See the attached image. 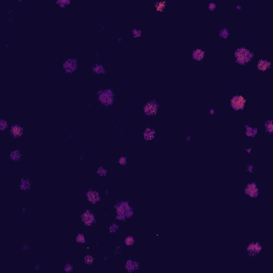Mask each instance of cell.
Wrapping results in <instances>:
<instances>
[{
  "instance_id": "cell-28",
  "label": "cell",
  "mask_w": 273,
  "mask_h": 273,
  "mask_svg": "<svg viewBox=\"0 0 273 273\" xmlns=\"http://www.w3.org/2000/svg\"><path fill=\"white\" fill-rule=\"evenodd\" d=\"M71 3V0H57L56 1V4L59 5L60 8H62V9H65L66 7H68Z\"/></svg>"
},
{
  "instance_id": "cell-26",
  "label": "cell",
  "mask_w": 273,
  "mask_h": 273,
  "mask_svg": "<svg viewBox=\"0 0 273 273\" xmlns=\"http://www.w3.org/2000/svg\"><path fill=\"white\" fill-rule=\"evenodd\" d=\"M110 234H115L120 230V225H118V222H112L111 224L109 225V228H108Z\"/></svg>"
},
{
  "instance_id": "cell-35",
  "label": "cell",
  "mask_w": 273,
  "mask_h": 273,
  "mask_svg": "<svg viewBox=\"0 0 273 273\" xmlns=\"http://www.w3.org/2000/svg\"><path fill=\"white\" fill-rule=\"evenodd\" d=\"M254 170H255V166H254V164H249L248 166H247V172L250 174L254 173Z\"/></svg>"
},
{
  "instance_id": "cell-2",
  "label": "cell",
  "mask_w": 273,
  "mask_h": 273,
  "mask_svg": "<svg viewBox=\"0 0 273 273\" xmlns=\"http://www.w3.org/2000/svg\"><path fill=\"white\" fill-rule=\"evenodd\" d=\"M255 58V52L252 51L250 48L244 46L238 47L235 51H234V59L235 62L240 65V66H244L247 64L251 63L252 60Z\"/></svg>"
},
{
  "instance_id": "cell-34",
  "label": "cell",
  "mask_w": 273,
  "mask_h": 273,
  "mask_svg": "<svg viewBox=\"0 0 273 273\" xmlns=\"http://www.w3.org/2000/svg\"><path fill=\"white\" fill-rule=\"evenodd\" d=\"M207 9H208L210 12H213V11H216V9H217V3L216 2H209L208 3V5H207Z\"/></svg>"
},
{
  "instance_id": "cell-10",
  "label": "cell",
  "mask_w": 273,
  "mask_h": 273,
  "mask_svg": "<svg viewBox=\"0 0 273 273\" xmlns=\"http://www.w3.org/2000/svg\"><path fill=\"white\" fill-rule=\"evenodd\" d=\"M85 199L87 201L92 205H96L102 202V195L97 190L94 189H88L85 191Z\"/></svg>"
},
{
  "instance_id": "cell-19",
  "label": "cell",
  "mask_w": 273,
  "mask_h": 273,
  "mask_svg": "<svg viewBox=\"0 0 273 273\" xmlns=\"http://www.w3.org/2000/svg\"><path fill=\"white\" fill-rule=\"evenodd\" d=\"M92 71L95 75H106L107 74V68L102 64L95 63L94 65H92Z\"/></svg>"
},
{
  "instance_id": "cell-43",
  "label": "cell",
  "mask_w": 273,
  "mask_h": 273,
  "mask_svg": "<svg viewBox=\"0 0 273 273\" xmlns=\"http://www.w3.org/2000/svg\"><path fill=\"white\" fill-rule=\"evenodd\" d=\"M191 139H192L191 135H188V137L186 138V141H187V142H190V141H191Z\"/></svg>"
},
{
  "instance_id": "cell-41",
  "label": "cell",
  "mask_w": 273,
  "mask_h": 273,
  "mask_svg": "<svg viewBox=\"0 0 273 273\" xmlns=\"http://www.w3.org/2000/svg\"><path fill=\"white\" fill-rule=\"evenodd\" d=\"M102 260H104V261H108V260H109V256H104V257H102Z\"/></svg>"
},
{
  "instance_id": "cell-30",
  "label": "cell",
  "mask_w": 273,
  "mask_h": 273,
  "mask_svg": "<svg viewBox=\"0 0 273 273\" xmlns=\"http://www.w3.org/2000/svg\"><path fill=\"white\" fill-rule=\"evenodd\" d=\"M131 35H132L133 38H140L141 36H142V30L133 28L132 30H131Z\"/></svg>"
},
{
  "instance_id": "cell-4",
  "label": "cell",
  "mask_w": 273,
  "mask_h": 273,
  "mask_svg": "<svg viewBox=\"0 0 273 273\" xmlns=\"http://www.w3.org/2000/svg\"><path fill=\"white\" fill-rule=\"evenodd\" d=\"M160 110V104L157 99H149L143 106V113L146 116H156Z\"/></svg>"
},
{
  "instance_id": "cell-31",
  "label": "cell",
  "mask_w": 273,
  "mask_h": 273,
  "mask_svg": "<svg viewBox=\"0 0 273 273\" xmlns=\"http://www.w3.org/2000/svg\"><path fill=\"white\" fill-rule=\"evenodd\" d=\"M63 271H64V273H71L74 271V266L69 263H66L63 267Z\"/></svg>"
},
{
  "instance_id": "cell-8",
  "label": "cell",
  "mask_w": 273,
  "mask_h": 273,
  "mask_svg": "<svg viewBox=\"0 0 273 273\" xmlns=\"http://www.w3.org/2000/svg\"><path fill=\"white\" fill-rule=\"evenodd\" d=\"M259 187L255 181H250L244 187V194L245 196L250 199H257L259 196Z\"/></svg>"
},
{
  "instance_id": "cell-47",
  "label": "cell",
  "mask_w": 273,
  "mask_h": 273,
  "mask_svg": "<svg viewBox=\"0 0 273 273\" xmlns=\"http://www.w3.org/2000/svg\"><path fill=\"white\" fill-rule=\"evenodd\" d=\"M21 211H23V212H26V211H27V209H26V208H25V207H24V208H23V209H21Z\"/></svg>"
},
{
  "instance_id": "cell-25",
  "label": "cell",
  "mask_w": 273,
  "mask_h": 273,
  "mask_svg": "<svg viewBox=\"0 0 273 273\" xmlns=\"http://www.w3.org/2000/svg\"><path fill=\"white\" fill-rule=\"evenodd\" d=\"M94 261H95V257L93 255H91V254H87V255L83 256V263L87 266L94 265Z\"/></svg>"
},
{
  "instance_id": "cell-39",
  "label": "cell",
  "mask_w": 273,
  "mask_h": 273,
  "mask_svg": "<svg viewBox=\"0 0 273 273\" xmlns=\"http://www.w3.org/2000/svg\"><path fill=\"white\" fill-rule=\"evenodd\" d=\"M34 270H35V271L41 270V266H40V265H34Z\"/></svg>"
},
{
  "instance_id": "cell-11",
  "label": "cell",
  "mask_w": 273,
  "mask_h": 273,
  "mask_svg": "<svg viewBox=\"0 0 273 273\" xmlns=\"http://www.w3.org/2000/svg\"><path fill=\"white\" fill-rule=\"evenodd\" d=\"M141 268V263L139 260H135V259H127L125 261V265H124V269L126 270V272L128 273H135L137 271H139Z\"/></svg>"
},
{
  "instance_id": "cell-29",
  "label": "cell",
  "mask_w": 273,
  "mask_h": 273,
  "mask_svg": "<svg viewBox=\"0 0 273 273\" xmlns=\"http://www.w3.org/2000/svg\"><path fill=\"white\" fill-rule=\"evenodd\" d=\"M10 126H9V122L4 118L0 120V131H5L7 129H9Z\"/></svg>"
},
{
  "instance_id": "cell-36",
  "label": "cell",
  "mask_w": 273,
  "mask_h": 273,
  "mask_svg": "<svg viewBox=\"0 0 273 273\" xmlns=\"http://www.w3.org/2000/svg\"><path fill=\"white\" fill-rule=\"evenodd\" d=\"M29 249H30V245H29L28 243H24V244H23V248H21V250H23V251H28Z\"/></svg>"
},
{
  "instance_id": "cell-24",
  "label": "cell",
  "mask_w": 273,
  "mask_h": 273,
  "mask_svg": "<svg viewBox=\"0 0 273 273\" xmlns=\"http://www.w3.org/2000/svg\"><path fill=\"white\" fill-rule=\"evenodd\" d=\"M75 241H76L77 243H79V244H85V242H87V237H85V235H84L83 233H79V234H77L76 237H75Z\"/></svg>"
},
{
  "instance_id": "cell-3",
  "label": "cell",
  "mask_w": 273,
  "mask_h": 273,
  "mask_svg": "<svg viewBox=\"0 0 273 273\" xmlns=\"http://www.w3.org/2000/svg\"><path fill=\"white\" fill-rule=\"evenodd\" d=\"M96 98L104 107H111L115 102V93L111 88L99 89L96 92Z\"/></svg>"
},
{
  "instance_id": "cell-45",
  "label": "cell",
  "mask_w": 273,
  "mask_h": 273,
  "mask_svg": "<svg viewBox=\"0 0 273 273\" xmlns=\"http://www.w3.org/2000/svg\"><path fill=\"white\" fill-rule=\"evenodd\" d=\"M11 14H12V10H9L8 11V15H11Z\"/></svg>"
},
{
  "instance_id": "cell-16",
  "label": "cell",
  "mask_w": 273,
  "mask_h": 273,
  "mask_svg": "<svg viewBox=\"0 0 273 273\" xmlns=\"http://www.w3.org/2000/svg\"><path fill=\"white\" fill-rule=\"evenodd\" d=\"M244 135L245 137L251 139H255L258 135V128L253 127V126L249 125V124H245L244 125Z\"/></svg>"
},
{
  "instance_id": "cell-7",
  "label": "cell",
  "mask_w": 273,
  "mask_h": 273,
  "mask_svg": "<svg viewBox=\"0 0 273 273\" xmlns=\"http://www.w3.org/2000/svg\"><path fill=\"white\" fill-rule=\"evenodd\" d=\"M62 68L67 75H73L78 69V60L76 58H68L62 63Z\"/></svg>"
},
{
  "instance_id": "cell-27",
  "label": "cell",
  "mask_w": 273,
  "mask_h": 273,
  "mask_svg": "<svg viewBox=\"0 0 273 273\" xmlns=\"http://www.w3.org/2000/svg\"><path fill=\"white\" fill-rule=\"evenodd\" d=\"M96 174L100 177H106L108 175V170L105 168V166H100L96 169Z\"/></svg>"
},
{
  "instance_id": "cell-17",
  "label": "cell",
  "mask_w": 273,
  "mask_h": 273,
  "mask_svg": "<svg viewBox=\"0 0 273 273\" xmlns=\"http://www.w3.org/2000/svg\"><path fill=\"white\" fill-rule=\"evenodd\" d=\"M31 186H32V182L28 177H23L19 180V190L23 192H27L31 189Z\"/></svg>"
},
{
  "instance_id": "cell-18",
  "label": "cell",
  "mask_w": 273,
  "mask_h": 273,
  "mask_svg": "<svg viewBox=\"0 0 273 273\" xmlns=\"http://www.w3.org/2000/svg\"><path fill=\"white\" fill-rule=\"evenodd\" d=\"M23 158V154L19 149H13L9 154V159L13 162H19Z\"/></svg>"
},
{
  "instance_id": "cell-40",
  "label": "cell",
  "mask_w": 273,
  "mask_h": 273,
  "mask_svg": "<svg viewBox=\"0 0 273 273\" xmlns=\"http://www.w3.org/2000/svg\"><path fill=\"white\" fill-rule=\"evenodd\" d=\"M244 152H245V153H248V154H251V153H252V148H251V147L245 148V149H244Z\"/></svg>"
},
{
  "instance_id": "cell-13",
  "label": "cell",
  "mask_w": 273,
  "mask_h": 273,
  "mask_svg": "<svg viewBox=\"0 0 273 273\" xmlns=\"http://www.w3.org/2000/svg\"><path fill=\"white\" fill-rule=\"evenodd\" d=\"M272 67V62L269 61V60H266V59H259L256 63V68L258 69L259 71H268L269 69Z\"/></svg>"
},
{
  "instance_id": "cell-22",
  "label": "cell",
  "mask_w": 273,
  "mask_h": 273,
  "mask_svg": "<svg viewBox=\"0 0 273 273\" xmlns=\"http://www.w3.org/2000/svg\"><path fill=\"white\" fill-rule=\"evenodd\" d=\"M230 30H228V28H226V27H223V28H221L219 30V38H222V40H227V38H230Z\"/></svg>"
},
{
  "instance_id": "cell-1",
  "label": "cell",
  "mask_w": 273,
  "mask_h": 273,
  "mask_svg": "<svg viewBox=\"0 0 273 273\" xmlns=\"http://www.w3.org/2000/svg\"><path fill=\"white\" fill-rule=\"evenodd\" d=\"M113 209L115 211V221L125 222L135 216L133 207L126 199H118L113 205Z\"/></svg>"
},
{
  "instance_id": "cell-12",
  "label": "cell",
  "mask_w": 273,
  "mask_h": 273,
  "mask_svg": "<svg viewBox=\"0 0 273 273\" xmlns=\"http://www.w3.org/2000/svg\"><path fill=\"white\" fill-rule=\"evenodd\" d=\"M9 133L13 139H21L25 133V129L19 124H12L9 128Z\"/></svg>"
},
{
  "instance_id": "cell-5",
  "label": "cell",
  "mask_w": 273,
  "mask_h": 273,
  "mask_svg": "<svg viewBox=\"0 0 273 273\" xmlns=\"http://www.w3.org/2000/svg\"><path fill=\"white\" fill-rule=\"evenodd\" d=\"M247 98H245L243 95L241 94H236L234 96H232L230 98V108H232L234 111H242L244 110L245 106H247Z\"/></svg>"
},
{
  "instance_id": "cell-9",
  "label": "cell",
  "mask_w": 273,
  "mask_h": 273,
  "mask_svg": "<svg viewBox=\"0 0 273 273\" xmlns=\"http://www.w3.org/2000/svg\"><path fill=\"white\" fill-rule=\"evenodd\" d=\"M261 251H263V245L258 241H251L245 248V252L248 253L250 257H256Z\"/></svg>"
},
{
  "instance_id": "cell-21",
  "label": "cell",
  "mask_w": 273,
  "mask_h": 273,
  "mask_svg": "<svg viewBox=\"0 0 273 273\" xmlns=\"http://www.w3.org/2000/svg\"><path fill=\"white\" fill-rule=\"evenodd\" d=\"M263 127H265V131L268 135H272L273 133V120L269 118V120H266L263 123Z\"/></svg>"
},
{
  "instance_id": "cell-37",
  "label": "cell",
  "mask_w": 273,
  "mask_h": 273,
  "mask_svg": "<svg viewBox=\"0 0 273 273\" xmlns=\"http://www.w3.org/2000/svg\"><path fill=\"white\" fill-rule=\"evenodd\" d=\"M84 159H85V155H84V154H80V156H79V160H80V161H83Z\"/></svg>"
},
{
  "instance_id": "cell-38",
  "label": "cell",
  "mask_w": 273,
  "mask_h": 273,
  "mask_svg": "<svg viewBox=\"0 0 273 273\" xmlns=\"http://www.w3.org/2000/svg\"><path fill=\"white\" fill-rule=\"evenodd\" d=\"M214 113H216V110H214L213 108H210L209 109V115H213Z\"/></svg>"
},
{
  "instance_id": "cell-46",
  "label": "cell",
  "mask_w": 273,
  "mask_h": 273,
  "mask_svg": "<svg viewBox=\"0 0 273 273\" xmlns=\"http://www.w3.org/2000/svg\"><path fill=\"white\" fill-rule=\"evenodd\" d=\"M122 41H123L122 38H118V43H121V42H122Z\"/></svg>"
},
{
  "instance_id": "cell-15",
  "label": "cell",
  "mask_w": 273,
  "mask_h": 273,
  "mask_svg": "<svg viewBox=\"0 0 273 273\" xmlns=\"http://www.w3.org/2000/svg\"><path fill=\"white\" fill-rule=\"evenodd\" d=\"M156 135H157V131L151 127H146L143 131V139L146 142H149V141H153L156 138Z\"/></svg>"
},
{
  "instance_id": "cell-14",
  "label": "cell",
  "mask_w": 273,
  "mask_h": 273,
  "mask_svg": "<svg viewBox=\"0 0 273 273\" xmlns=\"http://www.w3.org/2000/svg\"><path fill=\"white\" fill-rule=\"evenodd\" d=\"M205 57H206V51L202 48L194 49V50L192 51V54H191L192 60L195 61V62H202L203 60L205 59Z\"/></svg>"
},
{
  "instance_id": "cell-32",
  "label": "cell",
  "mask_w": 273,
  "mask_h": 273,
  "mask_svg": "<svg viewBox=\"0 0 273 273\" xmlns=\"http://www.w3.org/2000/svg\"><path fill=\"white\" fill-rule=\"evenodd\" d=\"M118 162L121 166H126L128 164V158L126 156H121L120 158H118Z\"/></svg>"
},
{
  "instance_id": "cell-42",
  "label": "cell",
  "mask_w": 273,
  "mask_h": 273,
  "mask_svg": "<svg viewBox=\"0 0 273 273\" xmlns=\"http://www.w3.org/2000/svg\"><path fill=\"white\" fill-rule=\"evenodd\" d=\"M241 9H242V7H241V5H240V4H237V5H236V10L240 11V10H241Z\"/></svg>"
},
{
  "instance_id": "cell-6",
  "label": "cell",
  "mask_w": 273,
  "mask_h": 273,
  "mask_svg": "<svg viewBox=\"0 0 273 273\" xmlns=\"http://www.w3.org/2000/svg\"><path fill=\"white\" fill-rule=\"evenodd\" d=\"M80 220L82 224L85 227H92L93 225L96 224L97 220L95 213L91 209H85L81 214H80Z\"/></svg>"
},
{
  "instance_id": "cell-23",
  "label": "cell",
  "mask_w": 273,
  "mask_h": 273,
  "mask_svg": "<svg viewBox=\"0 0 273 273\" xmlns=\"http://www.w3.org/2000/svg\"><path fill=\"white\" fill-rule=\"evenodd\" d=\"M124 244L126 245V247H133V245L135 244V238L133 237L132 235H128L125 237V239H124Z\"/></svg>"
},
{
  "instance_id": "cell-44",
  "label": "cell",
  "mask_w": 273,
  "mask_h": 273,
  "mask_svg": "<svg viewBox=\"0 0 273 273\" xmlns=\"http://www.w3.org/2000/svg\"><path fill=\"white\" fill-rule=\"evenodd\" d=\"M105 194H106V195H109V190H106V191H105Z\"/></svg>"
},
{
  "instance_id": "cell-20",
  "label": "cell",
  "mask_w": 273,
  "mask_h": 273,
  "mask_svg": "<svg viewBox=\"0 0 273 273\" xmlns=\"http://www.w3.org/2000/svg\"><path fill=\"white\" fill-rule=\"evenodd\" d=\"M166 4H168V2H166V0H159V1H156V2L154 3L155 12L163 13L164 10H166Z\"/></svg>"
},
{
  "instance_id": "cell-33",
  "label": "cell",
  "mask_w": 273,
  "mask_h": 273,
  "mask_svg": "<svg viewBox=\"0 0 273 273\" xmlns=\"http://www.w3.org/2000/svg\"><path fill=\"white\" fill-rule=\"evenodd\" d=\"M121 253H122V247L121 245H116L114 248V250H113V255L118 256L121 255Z\"/></svg>"
}]
</instances>
